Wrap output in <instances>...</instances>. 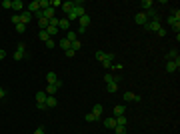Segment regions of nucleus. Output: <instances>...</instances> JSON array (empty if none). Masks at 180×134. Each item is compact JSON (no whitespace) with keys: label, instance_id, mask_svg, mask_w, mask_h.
<instances>
[{"label":"nucleus","instance_id":"obj_1","mask_svg":"<svg viewBox=\"0 0 180 134\" xmlns=\"http://www.w3.org/2000/svg\"><path fill=\"white\" fill-rule=\"evenodd\" d=\"M84 14H86L84 6H82L80 2H74V6H72V10L68 12L66 16H64V18H66L68 22H78V18H80V16H84Z\"/></svg>","mask_w":180,"mask_h":134},{"label":"nucleus","instance_id":"obj_2","mask_svg":"<svg viewBox=\"0 0 180 134\" xmlns=\"http://www.w3.org/2000/svg\"><path fill=\"white\" fill-rule=\"evenodd\" d=\"M162 26H160V18H154V20H148L146 24H144V30L146 32H158Z\"/></svg>","mask_w":180,"mask_h":134},{"label":"nucleus","instance_id":"obj_3","mask_svg":"<svg viewBox=\"0 0 180 134\" xmlns=\"http://www.w3.org/2000/svg\"><path fill=\"white\" fill-rule=\"evenodd\" d=\"M34 98H36V108H38V110H44V108H46V92H44V90L36 92Z\"/></svg>","mask_w":180,"mask_h":134},{"label":"nucleus","instance_id":"obj_4","mask_svg":"<svg viewBox=\"0 0 180 134\" xmlns=\"http://www.w3.org/2000/svg\"><path fill=\"white\" fill-rule=\"evenodd\" d=\"M122 98H124V102H140V100H142V98H140L138 94H134V92H130V90L124 92Z\"/></svg>","mask_w":180,"mask_h":134},{"label":"nucleus","instance_id":"obj_5","mask_svg":"<svg viewBox=\"0 0 180 134\" xmlns=\"http://www.w3.org/2000/svg\"><path fill=\"white\" fill-rule=\"evenodd\" d=\"M60 86H62V80L58 78V82H56V84H48V86H46V90H44V92H46V96H54V92H56Z\"/></svg>","mask_w":180,"mask_h":134},{"label":"nucleus","instance_id":"obj_6","mask_svg":"<svg viewBox=\"0 0 180 134\" xmlns=\"http://www.w3.org/2000/svg\"><path fill=\"white\" fill-rule=\"evenodd\" d=\"M134 22H136V24H140V26H144V24L148 22L146 12H136V14H134Z\"/></svg>","mask_w":180,"mask_h":134},{"label":"nucleus","instance_id":"obj_7","mask_svg":"<svg viewBox=\"0 0 180 134\" xmlns=\"http://www.w3.org/2000/svg\"><path fill=\"white\" fill-rule=\"evenodd\" d=\"M112 60H114V54H108V52H104V56H102L100 64H102L104 68H110V66H112Z\"/></svg>","mask_w":180,"mask_h":134},{"label":"nucleus","instance_id":"obj_8","mask_svg":"<svg viewBox=\"0 0 180 134\" xmlns=\"http://www.w3.org/2000/svg\"><path fill=\"white\" fill-rule=\"evenodd\" d=\"M180 68V58L178 60H168L166 62V72H176Z\"/></svg>","mask_w":180,"mask_h":134},{"label":"nucleus","instance_id":"obj_9","mask_svg":"<svg viewBox=\"0 0 180 134\" xmlns=\"http://www.w3.org/2000/svg\"><path fill=\"white\" fill-rule=\"evenodd\" d=\"M166 22L170 24V28L174 30V32H178V30H180V20H178V18H174V16H168V20H166Z\"/></svg>","mask_w":180,"mask_h":134},{"label":"nucleus","instance_id":"obj_10","mask_svg":"<svg viewBox=\"0 0 180 134\" xmlns=\"http://www.w3.org/2000/svg\"><path fill=\"white\" fill-rule=\"evenodd\" d=\"M58 30H62V32H68V30H70V22H68L66 18H60V20H58Z\"/></svg>","mask_w":180,"mask_h":134},{"label":"nucleus","instance_id":"obj_11","mask_svg":"<svg viewBox=\"0 0 180 134\" xmlns=\"http://www.w3.org/2000/svg\"><path fill=\"white\" fill-rule=\"evenodd\" d=\"M12 8L16 10V14H20V12H24V8H26V6H24L22 0H12Z\"/></svg>","mask_w":180,"mask_h":134},{"label":"nucleus","instance_id":"obj_12","mask_svg":"<svg viewBox=\"0 0 180 134\" xmlns=\"http://www.w3.org/2000/svg\"><path fill=\"white\" fill-rule=\"evenodd\" d=\"M20 22H22V24H28V22H32V14H30L28 10H24V12H20Z\"/></svg>","mask_w":180,"mask_h":134},{"label":"nucleus","instance_id":"obj_13","mask_svg":"<svg viewBox=\"0 0 180 134\" xmlns=\"http://www.w3.org/2000/svg\"><path fill=\"white\" fill-rule=\"evenodd\" d=\"M124 112H126V106H124V104H116V106L112 108V114H114V116H122Z\"/></svg>","mask_w":180,"mask_h":134},{"label":"nucleus","instance_id":"obj_14","mask_svg":"<svg viewBox=\"0 0 180 134\" xmlns=\"http://www.w3.org/2000/svg\"><path fill=\"white\" fill-rule=\"evenodd\" d=\"M26 10H28L30 14H34V12H38V10H40V4H38V0H32V2H30V4L26 6Z\"/></svg>","mask_w":180,"mask_h":134},{"label":"nucleus","instance_id":"obj_15","mask_svg":"<svg viewBox=\"0 0 180 134\" xmlns=\"http://www.w3.org/2000/svg\"><path fill=\"white\" fill-rule=\"evenodd\" d=\"M102 112H104V106L96 102V104H94V108H92V114H94L96 118H100V116H102Z\"/></svg>","mask_w":180,"mask_h":134},{"label":"nucleus","instance_id":"obj_16","mask_svg":"<svg viewBox=\"0 0 180 134\" xmlns=\"http://www.w3.org/2000/svg\"><path fill=\"white\" fill-rule=\"evenodd\" d=\"M78 24H80L82 28H88V26H90V16H88V14L80 16V18H78Z\"/></svg>","mask_w":180,"mask_h":134},{"label":"nucleus","instance_id":"obj_17","mask_svg":"<svg viewBox=\"0 0 180 134\" xmlns=\"http://www.w3.org/2000/svg\"><path fill=\"white\" fill-rule=\"evenodd\" d=\"M104 82H106V84H110V82H116V84H118V82H120V76H112L110 72H106V74H104Z\"/></svg>","mask_w":180,"mask_h":134},{"label":"nucleus","instance_id":"obj_18","mask_svg":"<svg viewBox=\"0 0 180 134\" xmlns=\"http://www.w3.org/2000/svg\"><path fill=\"white\" fill-rule=\"evenodd\" d=\"M54 106H58L56 96H46V108H54Z\"/></svg>","mask_w":180,"mask_h":134},{"label":"nucleus","instance_id":"obj_19","mask_svg":"<svg viewBox=\"0 0 180 134\" xmlns=\"http://www.w3.org/2000/svg\"><path fill=\"white\" fill-rule=\"evenodd\" d=\"M64 38H66L68 40V42H74V40H78V34H76V30H68V32H66V36H64Z\"/></svg>","mask_w":180,"mask_h":134},{"label":"nucleus","instance_id":"obj_20","mask_svg":"<svg viewBox=\"0 0 180 134\" xmlns=\"http://www.w3.org/2000/svg\"><path fill=\"white\" fill-rule=\"evenodd\" d=\"M46 82H48V84H56V82H58L56 72H48V74H46Z\"/></svg>","mask_w":180,"mask_h":134},{"label":"nucleus","instance_id":"obj_21","mask_svg":"<svg viewBox=\"0 0 180 134\" xmlns=\"http://www.w3.org/2000/svg\"><path fill=\"white\" fill-rule=\"evenodd\" d=\"M154 8V2L152 0H142V12H148V10Z\"/></svg>","mask_w":180,"mask_h":134},{"label":"nucleus","instance_id":"obj_22","mask_svg":"<svg viewBox=\"0 0 180 134\" xmlns=\"http://www.w3.org/2000/svg\"><path fill=\"white\" fill-rule=\"evenodd\" d=\"M72 6H74V2H62V12H64V14H68V12H70L72 10Z\"/></svg>","mask_w":180,"mask_h":134},{"label":"nucleus","instance_id":"obj_23","mask_svg":"<svg viewBox=\"0 0 180 134\" xmlns=\"http://www.w3.org/2000/svg\"><path fill=\"white\" fill-rule=\"evenodd\" d=\"M178 50H170V52L166 54V62H168V60H178Z\"/></svg>","mask_w":180,"mask_h":134},{"label":"nucleus","instance_id":"obj_24","mask_svg":"<svg viewBox=\"0 0 180 134\" xmlns=\"http://www.w3.org/2000/svg\"><path fill=\"white\" fill-rule=\"evenodd\" d=\"M58 32H60V30H58V26H48V28H46V34L50 36V38H52V36H56Z\"/></svg>","mask_w":180,"mask_h":134},{"label":"nucleus","instance_id":"obj_25","mask_svg":"<svg viewBox=\"0 0 180 134\" xmlns=\"http://www.w3.org/2000/svg\"><path fill=\"white\" fill-rule=\"evenodd\" d=\"M58 46H60L62 50H64V52H66V50H70V42H68L66 38H60V42H58Z\"/></svg>","mask_w":180,"mask_h":134},{"label":"nucleus","instance_id":"obj_26","mask_svg":"<svg viewBox=\"0 0 180 134\" xmlns=\"http://www.w3.org/2000/svg\"><path fill=\"white\" fill-rule=\"evenodd\" d=\"M114 118H116V124H118V126H126L128 124V118H126V116H114Z\"/></svg>","mask_w":180,"mask_h":134},{"label":"nucleus","instance_id":"obj_27","mask_svg":"<svg viewBox=\"0 0 180 134\" xmlns=\"http://www.w3.org/2000/svg\"><path fill=\"white\" fill-rule=\"evenodd\" d=\"M104 126H106V128H110V130H112L114 126H116V118H104Z\"/></svg>","mask_w":180,"mask_h":134},{"label":"nucleus","instance_id":"obj_28","mask_svg":"<svg viewBox=\"0 0 180 134\" xmlns=\"http://www.w3.org/2000/svg\"><path fill=\"white\" fill-rule=\"evenodd\" d=\"M38 28H40V30H46L48 28V20L46 18H38Z\"/></svg>","mask_w":180,"mask_h":134},{"label":"nucleus","instance_id":"obj_29","mask_svg":"<svg viewBox=\"0 0 180 134\" xmlns=\"http://www.w3.org/2000/svg\"><path fill=\"white\" fill-rule=\"evenodd\" d=\"M106 90H108V92H110V94H114V92L118 90V84H116V82H110L108 86H106Z\"/></svg>","mask_w":180,"mask_h":134},{"label":"nucleus","instance_id":"obj_30","mask_svg":"<svg viewBox=\"0 0 180 134\" xmlns=\"http://www.w3.org/2000/svg\"><path fill=\"white\" fill-rule=\"evenodd\" d=\"M70 48H72V50H74V52H78V50H80V48H82V42H80V40H74V42L70 44Z\"/></svg>","mask_w":180,"mask_h":134},{"label":"nucleus","instance_id":"obj_31","mask_svg":"<svg viewBox=\"0 0 180 134\" xmlns=\"http://www.w3.org/2000/svg\"><path fill=\"white\" fill-rule=\"evenodd\" d=\"M16 52L26 54V44H24V42H18V44H16Z\"/></svg>","mask_w":180,"mask_h":134},{"label":"nucleus","instance_id":"obj_32","mask_svg":"<svg viewBox=\"0 0 180 134\" xmlns=\"http://www.w3.org/2000/svg\"><path fill=\"white\" fill-rule=\"evenodd\" d=\"M112 130H114V134H126V126H118L116 124Z\"/></svg>","mask_w":180,"mask_h":134},{"label":"nucleus","instance_id":"obj_33","mask_svg":"<svg viewBox=\"0 0 180 134\" xmlns=\"http://www.w3.org/2000/svg\"><path fill=\"white\" fill-rule=\"evenodd\" d=\"M38 4H40V10H46L50 8V0H38Z\"/></svg>","mask_w":180,"mask_h":134},{"label":"nucleus","instance_id":"obj_34","mask_svg":"<svg viewBox=\"0 0 180 134\" xmlns=\"http://www.w3.org/2000/svg\"><path fill=\"white\" fill-rule=\"evenodd\" d=\"M84 120H86V122H96V120H100V118H96V116L92 114V112H88V114L84 116Z\"/></svg>","mask_w":180,"mask_h":134},{"label":"nucleus","instance_id":"obj_35","mask_svg":"<svg viewBox=\"0 0 180 134\" xmlns=\"http://www.w3.org/2000/svg\"><path fill=\"white\" fill-rule=\"evenodd\" d=\"M38 38L42 40V42H46V40L50 38V36H48V34H46V30H40V32H38Z\"/></svg>","mask_w":180,"mask_h":134},{"label":"nucleus","instance_id":"obj_36","mask_svg":"<svg viewBox=\"0 0 180 134\" xmlns=\"http://www.w3.org/2000/svg\"><path fill=\"white\" fill-rule=\"evenodd\" d=\"M16 32H18V34H24V32H26V24H22V22L16 24Z\"/></svg>","mask_w":180,"mask_h":134},{"label":"nucleus","instance_id":"obj_37","mask_svg":"<svg viewBox=\"0 0 180 134\" xmlns=\"http://www.w3.org/2000/svg\"><path fill=\"white\" fill-rule=\"evenodd\" d=\"M44 44H46V48H48V50H52V48L56 46V42H54L52 38H48V40H46V42H44Z\"/></svg>","mask_w":180,"mask_h":134},{"label":"nucleus","instance_id":"obj_38","mask_svg":"<svg viewBox=\"0 0 180 134\" xmlns=\"http://www.w3.org/2000/svg\"><path fill=\"white\" fill-rule=\"evenodd\" d=\"M24 56H26V54H20V52H16V50H14V54H12V58H14L16 62H18V60H22Z\"/></svg>","mask_w":180,"mask_h":134},{"label":"nucleus","instance_id":"obj_39","mask_svg":"<svg viewBox=\"0 0 180 134\" xmlns=\"http://www.w3.org/2000/svg\"><path fill=\"white\" fill-rule=\"evenodd\" d=\"M2 8H12V0H2Z\"/></svg>","mask_w":180,"mask_h":134},{"label":"nucleus","instance_id":"obj_40","mask_svg":"<svg viewBox=\"0 0 180 134\" xmlns=\"http://www.w3.org/2000/svg\"><path fill=\"white\" fill-rule=\"evenodd\" d=\"M170 16H174V18H178V20H180V10H178V8H172Z\"/></svg>","mask_w":180,"mask_h":134},{"label":"nucleus","instance_id":"obj_41","mask_svg":"<svg viewBox=\"0 0 180 134\" xmlns=\"http://www.w3.org/2000/svg\"><path fill=\"white\" fill-rule=\"evenodd\" d=\"M10 20L14 22V26H16V24H20V14H12V18H10Z\"/></svg>","mask_w":180,"mask_h":134},{"label":"nucleus","instance_id":"obj_42","mask_svg":"<svg viewBox=\"0 0 180 134\" xmlns=\"http://www.w3.org/2000/svg\"><path fill=\"white\" fill-rule=\"evenodd\" d=\"M34 134H46V128H44V126H38V128L34 130Z\"/></svg>","mask_w":180,"mask_h":134},{"label":"nucleus","instance_id":"obj_43","mask_svg":"<svg viewBox=\"0 0 180 134\" xmlns=\"http://www.w3.org/2000/svg\"><path fill=\"white\" fill-rule=\"evenodd\" d=\"M64 54H66L68 58H74V56H76V52H74V50H72V48H70V50H66V52H64Z\"/></svg>","mask_w":180,"mask_h":134},{"label":"nucleus","instance_id":"obj_44","mask_svg":"<svg viewBox=\"0 0 180 134\" xmlns=\"http://www.w3.org/2000/svg\"><path fill=\"white\" fill-rule=\"evenodd\" d=\"M4 98H6V90L0 86V100H4Z\"/></svg>","mask_w":180,"mask_h":134},{"label":"nucleus","instance_id":"obj_45","mask_svg":"<svg viewBox=\"0 0 180 134\" xmlns=\"http://www.w3.org/2000/svg\"><path fill=\"white\" fill-rule=\"evenodd\" d=\"M156 34H158V36H160V38H162V36H166V28H160V30H158Z\"/></svg>","mask_w":180,"mask_h":134},{"label":"nucleus","instance_id":"obj_46","mask_svg":"<svg viewBox=\"0 0 180 134\" xmlns=\"http://www.w3.org/2000/svg\"><path fill=\"white\" fill-rule=\"evenodd\" d=\"M102 56H104V52H102V50H98V52H96V60H102Z\"/></svg>","mask_w":180,"mask_h":134},{"label":"nucleus","instance_id":"obj_47","mask_svg":"<svg viewBox=\"0 0 180 134\" xmlns=\"http://www.w3.org/2000/svg\"><path fill=\"white\" fill-rule=\"evenodd\" d=\"M84 32H86V28H82V26H80L78 30H76V34H78V36H80V34H84Z\"/></svg>","mask_w":180,"mask_h":134},{"label":"nucleus","instance_id":"obj_48","mask_svg":"<svg viewBox=\"0 0 180 134\" xmlns=\"http://www.w3.org/2000/svg\"><path fill=\"white\" fill-rule=\"evenodd\" d=\"M4 58H6V52L2 50V48H0V60H4Z\"/></svg>","mask_w":180,"mask_h":134}]
</instances>
